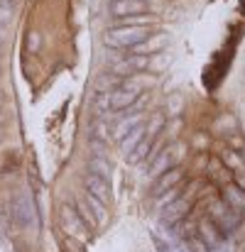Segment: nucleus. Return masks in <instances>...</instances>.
<instances>
[{"label": "nucleus", "instance_id": "nucleus-8", "mask_svg": "<svg viewBox=\"0 0 245 252\" xmlns=\"http://www.w3.org/2000/svg\"><path fill=\"white\" fill-rule=\"evenodd\" d=\"M189 211H191L189 198H186V196H176L169 206L162 208V220L164 223H181V220L189 216Z\"/></svg>", "mask_w": 245, "mask_h": 252}, {"label": "nucleus", "instance_id": "nucleus-4", "mask_svg": "<svg viewBox=\"0 0 245 252\" xmlns=\"http://www.w3.org/2000/svg\"><path fill=\"white\" fill-rule=\"evenodd\" d=\"M59 218H62V225H64V230H67L69 235H74V238H86V223H83V218H81V213H79L76 206L64 203Z\"/></svg>", "mask_w": 245, "mask_h": 252}, {"label": "nucleus", "instance_id": "nucleus-26", "mask_svg": "<svg viewBox=\"0 0 245 252\" xmlns=\"http://www.w3.org/2000/svg\"><path fill=\"white\" fill-rule=\"evenodd\" d=\"M0 120H2V110H0Z\"/></svg>", "mask_w": 245, "mask_h": 252}, {"label": "nucleus", "instance_id": "nucleus-20", "mask_svg": "<svg viewBox=\"0 0 245 252\" xmlns=\"http://www.w3.org/2000/svg\"><path fill=\"white\" fill-rule=\"evenodd\" d=\"M88 167H91V174H98V176H103V179L110 176V167H108V159H105V157H93V159L88 162Z\"/></svg>", "mask_w": 245, "mask_h": 252}, {"label": "nucleus", "instance_id": "nucleus-29", "mask_svg": "<svg viewBox=\"0 0 245 252\" xmlns=\"http://www.w3.org/2000/svg\"><path fill=\"white\" fill-rule=\"evenodd\" d=\"M243 157H245V150H243Z\"/></svg>", "mask_w": 245, "mask_h": 252}, {"label": "nucleus", "instance_id": "nucleus-28", "mask_svg": "<svg viewBox=\"0 0 245 252\" xmlns=\"http://www.w3.org/2000/svg\"><path fill=\"white\" fill-rule=\"evenodd\" d=\"M10 2H17V0H10Z\"/></svg>", "mask_w": 245, "mask_h": 252}, {"label": "nucleus", "instance_id": "nucleus-5", "mask_svg": "<svg viewBox=\"0 0 245 252\" xmlns=\"http://www.w3.org/2000/svg\"><path fill=\"white\" fill-rule=\"evenodd\" d=\"M113 17H133V15H147V2L145 0H110L108 5Z\"/></svg>", "mask_w": 245, "mask_h": 252}, {"label": "nucleus", "instance_id": "nucleus-10", "mask_svg": "<svg viewBox=\"0 0 245 252\" xmlns=\"http://www.w3.org/2000/svg\"><path fill=\"white\" fill-rule=\"evenodd\" d=\"M86 191H88L91 196H96L98 201H103V203L110 201L108 179H103V176H98V174H88V176H86Z\"/></svg>", "mask_w": 245, "mask_h": 252}, {"label": "nucleus", "instance_id": "nucleus-16", "mask_svg": "<svg viewBox=\"0 0 245 252\" xmlns=\"http://www.w3.org/2000/svg\"><path fill=\"white\" fill-rule=\"evenodd\" d=\"M138 125H140V118H138V115H130V118H125V120H120V123L115 125L113 137H115V140H123V137H125L133 127H138Z\"/></svg>", "mask_w": 245, "mask_h": 252}, {"label": "nucleus", "instance_id": "nucleus-15", "mask_svg": "<svg viewBox=\"0 0 245 252\" xmlns=\"http://www.w3.org/2000/svg\"><path fill=\"white\" fill-rule=\"evenodd\" d=\"M142 140H145V125L140 123L138 127H133V130H130V132L120 140V150H123L125 155H130V152H133V150L142 142Z\"/></svg>", "mask_w": 245, "mask_h": 252}, {"label": "nucleus", "instance_id": "nucleus-18", "mask_svg": "<svg viewBox=\"0 0 245 252\" xmlns=\"http://www.w3.org/2000/svg\"><path fill=\"white\" fill-rule=\"evenodd\" d=\"M150 150H152V140H147V137H145V140H142V142H140V145H138L130 155H128V162H130V164L142 162V159L147 157V152H150Z\"/></svg>", "mask_w": 245, "mask_h": 252}, {"label": "nucleus", "instance_id": "nucleus-23", "mask_svg": "<svg viewBox=\"0 0 245 252\" xmlns=\"http://www.w3.org/2000/svg\"><path fill=\"white\" fill-rule=\"evenodd\" d=\"M181 95H172L169 98V103H167V115H174V113H179L181 110Z\"/></svg>", "mask_w": 245, "mask_h": 252}, {"label": "nucleus", "instance_id": "nucleus-3", "mask_svg": "<svg viewBox=\"0 0 245 252\" xmlns=\"http://www.w3.org/2000/svg\"><path fill=\"white\" fill-rule=\"evenodd\" d=\"M12 216H15V223H17L22 230L35 228V223H37V211H35V201H32V196H30L27 191H22V193L15 198V203H12Z\"/></svg>", "mask_w": 245, "mask_h": 252}, {"label": "nucleus", "instance_id": "nucleus-24", "mask_svg": "<svg viewBox=\"0 0 245 252\" xmlns=\"http://www.w3.org/2000/svg\"><path fill=\"white\" fill-rule=\"evenodd\" d=\"M228 147H231V150H236V152H243L245 150L243 135H231V137H228Z\"/></svg>", "mask_w": 245, "mask_h": 252}, {"label": "nucleus", "instance_id": "nucleus-13", "mask_svg": "<svg viewBox=\"0 0 245 252\" xmlns=\"http://www.w3.org/2000/svg\"><path fill=\"white\" fill-rule=\"evenodd\" d=\"M181 167H172V169H167L164 174H160L157 176V184H155V193L160 196V193H167V191H172L179 181H181Z\"/></svg>", "mask_w": 245, "mask_h": 252}, {"label": "nucleus", "instance_id": "nucleus-7", "mask_svg": "<svg viewBox=\"0 0 245 252\" xmlns=\"http://www.w3.org/2000/svg\"><path fill=\"white\" fill-rule=\"evenodd\" d=\"M199 238L204 240V245H206L209 250L221 248V245H223V240H226V235L221 233V228H218L211 218H204V220L199 223Z\"/></svg>", "mask_w": 245, "mask_h": 252}, {"label": "nucleus", "instance_id": "nucleus-9", "mask_svg": "<svg viewBox=\"0 0 245 252\" xmlns=\"http://www.w3.org/2000/svg\"><path fill=\"white\" fill-rule=\"evenodd\" d=\"M135 103H138V93H133V91L115 88V91H110V93H108V110L123 113V110H130Z\"/></svg>", "mask_w": 245, "mask_h": 252}, {"label": "nucleus", "instance_id": "nucleus-11", "mask_svg": "<svg viewBox=\"0 0 245 252\" xmlns=\"http://www.w3.org/2000/svg\"><path fill=\"white\" fill-rule=\"evenodd\" d=\"M221 198H223V201L236 211V213H241V216L245 213V191L243 189H238L236 184H226V186H223V196H221Z\"/></svg>", "mask_w": 245, "mask_h": 252}, {"label": "nucleus", "instance_id": "nucleus-25", "mask_svg": "<svg viewBox=\"0 0 245 252\" xmlns=\"http://www.w3.org/2000/svg\"><path fill=\"white\" fill-rule=\"evenodd\" d=\"M238 189H243L245 191V171H241V174H236V181H233Z\"/></svg>", "mask_w": 245, "mask_h": 252}, {"label": "nucleus", "instance_id": "nucleus-2", "mask_svg": "<svg viewBox=\"0 0 245 252\" xmlns=\"http://www.w3.org/2000/svg\"><path fill=\"white\" fill-rule=\"evenodd\" d=\"M209 218L221 228V233L223 235H228V233H233L238 225H241V213H236L223 198H216V201H211L209 203Z\"/></svg>", "mask_w": 245, "mask_h": 252}, {"label": "nucleus", "instance_id": "nucleus-22", "mask_svg": "<svg viewBox=\"0 0 245 252\" xmlns=\"http://www.w3.org/2000/svg\"><path fill=\"white\" fill-rule=\"evenodd\" d=\"M39 47H42V34H39V30H30L27 32V52H39Z\"/></svg>", "mask_w": 245, "mask_h": 252}, {"label": "nucleus", "instance_id": "nucleus-21", "mask_svg": "<svg viewBox=\"0 0 245 252\" xmlns=\"http://www.w3.org/2000/svg\"><path fill=\"white\" fill-rule=\"evenodd\" d=\"M12 12H15V2L0 0V27H5V25L12 20Z\"/></svg>", "mask_w": 245, "mask_h": 252}, {"label": "nucleus", "instance_id": "nucleus-14", "mask_svg": "<svg viewBox=\"0 0 245 252\" xmlns=\"http://www.w3.org/2000/svg\"><path fill=\"white\" fill-rule=\"evenodd\" d=\"M221 164L228 169L231 174H241V171H245V157H243V152L226 150V152H223V157H221Z\"/></svg>", "mask_w": 245, "mask_h": 252}, {"label": "nucleus", "instance_id": "nucleus-6", "mask_svg": "<svg viewBox=\"0 0 245 252\" xmlns=\"http://www.w3.org/2000/svg\"><path fill=\"white\" fill-rule=\"evenodd\" d=\"M147 69H150V59H147V57L130 54L128 59L118 62L110 71H113L115 76H130V74H142V71H147Z\"/></svg>", "mask_w": 245, "mask_h": 252}, {"label": "nucleus", "instance_id": "nucleus-12", "mask_svg": "<svg viewBox=\"0 0 245 252\" xmlns=\"http://www.w3.org/2000/svg\"><path fill=\"white\" fill-rule=\"evenodd\" d=\"M167 42H169L167 34H150L147 39H142L140 44H135L130 52H133V54H140V57H147V54H152V52H160Z\"/></svg>", "mask_w": 245, "mask_h": 252}, {"label": "nucleus", "instance_id": "nucleus-1", "mask_svg": "<svg viewBox=\"0 0 245 252\" xmlns=\"http://www.w3.org/2000/svg\"><path fill=\"white\" fill-rule=\"evenodd\" d=\"M150 34H152L150 25H140V27L138 25H118L103 34V44L110 49H133L135 44H140Z\"/></svg>", "mask_w": 245, "mask_h": 252}, {"label": "nucleus", "instance_id": "nucleus-19", "mask_svg": "<svg viewBox=\"0 0 245 252\" xmlns=\"http://www.w3.org/2000/svg\"><path fill=\"white\" fill-rule=\"evenodd\" d=\"M164 120H167V115L164 113H157V115H152V120L145 125V137L147 140H152L155 137V132H160L164 127Z\"/></svg>", "mask_w": 245, "mask_h": 252}, {"label": "nucleus", "instance_id": "nucleus-27", "mask_svg": "<svg viewBox=\"0 0 245 252\" xmlns=\"http://www.w3.org/2000/svg\"><path fill=\"white\" fill-rule=\"evenodd\" d=\"M0 137H2V127H0Z\"/></svg>", "mask_w": 245, "mask_h": 252}, {"label": "nucleus", "instance_id": "nucleus-17", "mask_svg": "<svg viewBox=\"0 0 245 252\" xmlns=\"http://www.w3.org/2000/svg\"><path fill=\"white\" fill-rule=\"evenodd\" d=\"M115 88H118V76H115L113 71L98 76V81H96V91H98V93H110V91H115Z\"/></svg>", "mask_w": 245, "mask_h": 252}]
</instances>
